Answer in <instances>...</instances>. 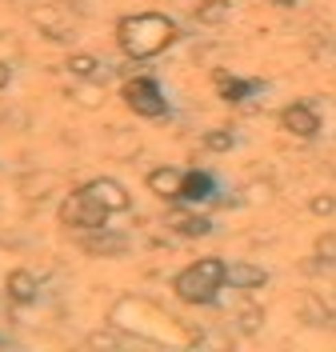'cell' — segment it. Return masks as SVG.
Listing matches in <instances>:
<instances>
[{"label": "cell", "instance_id": "obj_1", "mask_svg": "<svg viewBox=\"0 0 336 352\" xmlns=\"http://www.w3.org/2000/svg\"><path fill=\"white\" fill-rule=\"evenodd\" d=\"M116 41H120V48H124V56L148 60V56H160L168 44L177 41V24L168 21L164 12L124 16V21L116 24Z\"/></svg>", "mask_w": 336, "mask_h": 352}, {"label": "cell", "instance_id": "obj_2", "mask_svg": "<svg viewBox=\"0 0 336 352\" xmlns=\"http://www.w3.org/2000/svg\"><path fill=\"white\" fill-rule=\"evenodd\" d=\"M177 296L188 305H212L221 296V288L228 285V264L216 256H204V261L188 264L184 272H177Z\"/></svg>", "mask_w": 336, "mask_h": 352}, {"label": "cell", "instance_id": "obj_3", "mask_svg": "<svg viewBox=\"0 0 336 352\" xmlns=\"http://www.w3.org/2000/svg\"><path fill=\"white\" fill-rule=\"evenodd\" d=\"M60 220H65L68 228H104L109 208L92 197L89 188H76V192H68V200L60 204Z\"/></svg>", "mask_w": 336, "mask_h": 352}, {"label": "cell", "instance_id": "obj_4", "mask_svg": "<svg viewBox=\"0 0 336 352\" xmlns=\"http://www.w3.org/2000/svg\"><path fill=\"white\" fill-rule=\"evenodd\" d=\"M124 104L136 112V116H164L168 112V100L153 76H133L124 85Z\"/></svg>", "mask_w": 336, "mask_h": 352}, {"label": "cell", "instance_id": "obj_5", "mask_svg": "<svg viewBox=\"0 0 336 352\" xmlns=\"http://www.w3.org/2000/svg\"><path fill=\"white\" fill-rule=\"evenodd\" d=\"M280 124H284L292 136H300V140H313L316 132H320V116H316L309 104H289V109L280 112Z\"/></svg>", "mask_w": 336, "mask_h": 352}, {"label": "cell", "instance_id": "obj_6", "mask_svg": "<svg viewBox=\"0 0 336 352\" xmlns=\"http://www.w3.org/2000/svg\"><path fill=\"white\" fill-rule=\"evenodd\" d=\"M85 188H89L92 197H96L100 204H104V208H109V212H124V208H128V192H124L116 180H109V176L92 180V184H85Z\"/></svg>", "mask_w": 336, "mask_h": 352}, {"label": "cell", "instance_id": "obj_7", "mask_svg": "<svg viewBox=\"0 0 336 352\" xmlns=\"http://www.w3.org/2000/svg\"><path fill=\"white\" fill-rule=\"evenodd\" d=\"M212 80H216V88H221V96L224 100H228V104H240V100H248V96H252V92H256V80H236V76H232V72H212Z\"/></svg>", "mask_w": 336, "mask_h": 352}, {"label": "cell", "instance_id": "obj_8", "mask_svg": "<svg viewBox=\"0 0 336 352\" xmlns=\"http://www.w3.org/2000/svg\"><path fill=\"white\" fill-rule=\"evenodd\" d=\"M212 192H216V180L208 173H201V168L180 176V200H208Z\"/></svg>", "mask_w": 336, "mask_h": 352}, {"label": "cell", "instance_id": "obj_9", "mask_svg": "<svg viewBox=\"0 0 336 352\" xmlns=\"http://www.w3.org/2000/svg\"><path fill=\"white\" fill-rule=\"evenodd\" d=\"M180 176L184 173H177V168H153L148 173V188L164 200H180Z\"/></svg>", "mask_w": 336, "mask_h": 352}, {"label": "cell", "instance_id": "obj_10", "mask_svg": "<svg viewBox=\"0 0 336 352\" xmlns=\"http://www.w3.org/2000/svg\"><path fill=\"white\" fill-rule=\"evenodd\" d=\"M8 296H12L16 305H32V300H36V276L24 272V268L8 272Z\"/></svg>", "mask_w": 336, "mask_h": 352}, {"label": "cell", "instance_id": "obj_11", "mask_svg": "<svg viewBox=\"0 0 336 352\" xmlns=\"http://www.w3.org/2000/svg\"><path fill=\"white\" fill-rule=\"evenodd\" d=\"M168 228H172V232H180V236H208L212 220L188 217V212H168Z\"/></svg>", "mask_w": 336, "mask_h": 352}, {"label": "cell", "instance_id": "obj_12", "mask_svg": "<svg viewBox=\"0 0 336 352\" xmlns=\"http://www.w3.org/2000/svg\"><path fill=\"white\" fill-rule=\"evenodd\" d=\"M269 280V272L265 268H256V264H236V268H228V285L232 288H260Z\"/></svg>", "mask_w": 336, "mask_h": 352}, {"label": "cell", "instance_id": "obj_13", "mask_svg": "<svg viewBox=\"0 0 336 352\" xmlns=\"http://www.w3.org/2000/svg\"><path fill=\"white\" fill-rule=\"evenodd\" d=\"M68 72H72V76H96V72H100V60L76 52V56H68Z\"/></svg>", "mask_w": 336, "mask_h": 352}, {"label": "cell", "instance_id": "obj_14", "mask_svg": "<svg viewBox=\"0 0 336 352\" xmlns=\"http://www.w3.org/2000/svg\"><path fill=\"white\" fill-rule=\"evenodd\" d=\"M124 248H128L124 236H100V241H89V252H96V256H104V252H124Z\"/></svg>", "mask_w": 336, "mask_h": 352}, {"label": "cell", "instance_id": "obj_15", "mask_svg": "<svg viewBox=\"0 0 336 352\" xmlns=\"http://www.w3.org/2000/svg\"><path fill=\"white\" fill-rule=\"evenodd\" d=\"M316 261L320 264H336V232H328V236L316 241Z\"/></svg>", "mask_w": 336, "mask_h": 352}, {"label": "cell", "instance_id": "obj_16", "mask_svg": "<svg viewBox=\"0 0 336 352\" xmlns=\"http://www.w3.org/2000/svg\"><path fill=\"white\" fill-rule=\"evenodd\" d=\"M204 24H216V21H224L228 16V4L224 0H212V4H201V12H197Z\"/></svg>", "mask_w": 336, "mask_h": 352}, {"label": "cell", "instance_id": "obj_17", "mask_svg": "<svg viewBox=\"0 0 336 352\" xmlns=\"http://www.w3.org/2000/svg\"><path fill=\"white\" fill-rule=\"evenodd\" d=\"M204 148H212V153H228V148H232V132H208V136H204Z\"/></svg>", "mask_w": 336, "mask_h": 352}, {"label": "cell", "instance_id": "obj_18", "mask_svg": "<svg viewBox=\"0 0 336 352\" xmlns=\"http://www.w3.org/2000/svg\"><path fill=\"white\" fill-rule=\"evenodd\" d=\"M260 316H265V312H260L256 305H252V308H245V312H240V329L256 332V329H260Z\"/></svg>", "mask_w": 336, "mask_h": 352}, {"label": "cell", "instance_id": "obj_19", "mask_svg": "<svg viewBox=\"0 0 336 352\" xmlns=\"http://www.w3.org/2000/svg\"><path fill=\"white\" fill-rule=\"evenodd\" d=\"M333 208H336V200H333V197H316V200H313V212H316V217H328Z\"/></svg>", "mask_w": 336, "mask_h": 352}, {"label": "cell", "instance_id": "obj_20", "mask_svg": "<svg viewBox=\"0 0 336 352\" xmlns=\"http://www.w3.org/2000/svg\"><path fill=\"white\" fill-rule=\"evenodd\" d=\"M8 80H12V72H8V65H0V88H8Z\"/></svg>", "mask_w": 336, "mask_h": 352}, {"label": "cell", "instance_id": "obj_21", "mask_svg": "<svg viewBox=\"0 0 336 352\" xmlns=\"http://www.w3.org/2000/svg\"><path fill=\"white\" fill-rule=\"evenodd\" d=\"M272 4H280V8H292V4H296V0H272Z\"/></svg>", "mask_w": 336, "mask_h": 352}]
</instances>
